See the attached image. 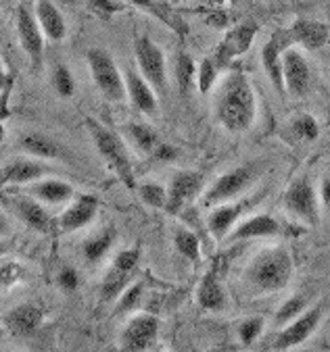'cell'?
I'll return each instance as SVG.
<instances>
[{"instance_id": "1", "label": "cell", "mask_w": 330, "mask_h": 352, "mask_svg": "<svg viewBox=\"0 0 330 352\" xmlns=\"http://www.w3.org/2000/svg\"><path fill=\"white\" fill-rule=\"evenodd\" d=\"M216 119L232 133L251 129L257 119L255 88L245 72H230L216 90Z\"/></svg>"}, {"instance_id": "2", "label": "cell", "mask_w": 330, "mask_h": 352, "mask_svg": "<svg viewBox=\"0 0 330 352\" xmlns=\"http://www.w3.org/2000/svg\"><path fill=\"white\" fill-rule=\"evenodd\" d=\"M295 273L293 254L285 246L259 250L245 267V281L255 294H276L289 288Z\"/></svg>"}, {"instance_id": "3", "label": "cell", "mask_w": 330, "mask_h": 352, "mask_svg": "<svg viewBox=\"0 0 330 352\" xmlns=\"http://www.w3.org/2000/svg\"><path fill=\"white\" fill-rule=\"evenodd\" d=\"M84 123H86V129H88V133L92 138V142H94L99 155L107 163V167L119 177V182L125 188L136 190L134 167H132V159H130V153H127V146L123 142V138L117 131L105 127L103 123H99L92 117H86Z\"/></svg>"}, {"instance_id": "4", "label": "cell", "mask_w": 330, "mask_h": 352, "mask_svg": "<svg viewBox=\"0 0 330 352\" xmlns=\"http://www.w3.org/2000/svg\"><path fill=\"white\" fill-rule=\"evenodd\" d=\"M259 175H261V165L259 163H245V165H238V167L222 173L203 192L201 206L212 208V206L236 200L238 196H243L259 179Z\"/></svg>"}, {"instance_id": "5", "label": "cell", "mask_w": 330, "mask_h": 352, "mask_svg": "<svg viewBox=\"0 0 330 352\" xmlns=\"http://www.w3.org/2000/svg\"><path fill=\"white\" fill-rule=\"evenodd\" d=\"M86 60H88L92 82H94L96 90L103 94V98H107L109 102H121L127 96L125 80H123V74L119 72L113 54L109 50L96 46L86 52Z\"/></svg>"}, {"instance_id": "6", "label": "cell", "mask_w": 330, "mask_h": 352, "mask_svg": "<svg viewBox=\"0 0 330 352\" xmlns=\"http://www.w3.org/2000/svg\"><path fill=\"white\" fill-rule=\"evenodd\" d=\"M282 206L289 215L307 226L320 223V196L307 175H299L289 184L282 196Z\"/></svg>"}, {"instance_id": "7", "label": "cell", "mask_w": 330, "mask_h": 352, "mask_svg": "<svg viewBox=\"0 0 330 352\" xmlns=\"http://www.w3.org/2000/svg\"><path fill=\"white\" fill-rule=\"evenodd\" d=\"M141 263V246H132L125 250H119L107 269L103 281H101V302L111 305L119 298V294L130 286L132 275Z\"/></svg>"}, {"instance_id": "8", "label": "cell", "mask_w": 330, "mask_h": 352, "mask_svg": "<svg viewBox=\"0 0 330 352\" xmlns=\"http://www.w3.org/2000/svg\"><path fill=\"white\" fill-rule=\"evenodd\" d=\"M134 56L141 76L157 94H167V63L163 50L149 36H138L134 40Z\"/></svg>"}, {"instance_id": "9", "label": "cell", "mask_w": 330, "mask_h": 352, "mask_svg": "<svg viewBox=\"0 0 330 352\" xmlns=\"http://www.w3.org/2000/svg\"><path fill=\"white\" fill-rule=\"evenodd\" d=\"M324 319V305H316V307H307L297 319H293L289 325L280 327V331L276 333L274 342H272V350H291L301 346L303 342H307L313 331L320 327Z\"/></svg>"}, {"instance_id": "10", "label": "cell", "mask_w": 330, "mask_h": 352, "mask_svg": "<svg viewBox=\"0 0 330 352\" xmlns=\"http://www.w3.org/2000/svg\"><path fill=\"white\" fill-rule=\"evenodd\" d=\"M159 329H161V321L155 315L138 313L134 317H130V321L125 323L119 336V346L121 350H127V352L151 350L159 340Z\"/></svg>"}, {"instance_id": "11", "label": "cell", "mask_w": 330, "mask_h": 352, "mask_svg": "<svg viewBox=\"0 0 330 352\" xmlns=\"http://www.w3.org/2000/svg\"><path fill=\"white\" fill-rule=\"evenodd\" d=\"M282 76H285V90L295 98H303L311 88V67L305 54L295 48L287 46L282 52Z\"/></svg>"}, {"instance_id": "12", "label": "cell", "mask_w": 330, "mask_h": 352, "mask_svg": "<svg viewBox=\"0 0 330 352\" xmlns=\"http://www.w3.org/2000/svg\"><path fill=\"white\" fill-rule=\"evenodd\" d=\"M17 38H19V44L23 48V52L30 56L32 60V67L34 69H40L42 65V56H44V32L34 15L32 9H28L25 5H21L17 9Z\"/></svg>"}, {"instance_id": "13", "label": "cell", "mask_w": 330, "mask_h": 352, "mask_svg": "<svg viewBox=\"0 0 330 352\" xmlns=\"http://www.w3.org/2000/svg\"><path fill=\"white\" fill-rule=\"evenodd\" d=\"M203 192V175L199 171H178L167 186V204L165 210L169 215H178L180 210L196 200Z\"/></svg>"}, {"instance_id": "14", "label": "cell", "mask_w": 330, "mask_h": 352, "mask_svg": "<svg viewBox=\"0 0 330 352\" xmlns=\"http://www.w3.org/2000/svg\"><path fill=\"white\" fill-rule=\"evenodd\" d=\"M96 213H99V198L92 196V194H82V196H76L68 208L63 210L56 219V228L61 234H72V232H78L86 226H90L94 219H96Z\"/></svg>"}, {"instance_id": "15", "label": "cell", "mask_w": 330, "mask_h": 352, "mask_svg": "<svg viewBox=\"0 0 330 352\" xmlns=\"http://www.w3.org/2000/svg\"><path fill=\"white\" fill-rule=\"evenodd\" d=\"M52 173L42 159H13L0 169V186H28Z\"/></svg>"}, {"instance_id": "16", "label": "cell", "mask_w": 330, "mask_h": 352, "mask_svg": "<svg viewBox=\"0 0 330 352\" xmlns=\"http://www.w3.org/2000/svg\"><path fill=\"white\" fill-rule=\"evenodd\" d=\"M280 234H282V226L274 215L259 213V215L238 221L226 240L234 244V242H247V240H259V238H278Z\"/></svg>"}, {"instance_id": "17", "label": "cell", "mask_w": 330, "mask_h": 352, "mask_svg": "<svg viewBox=\"0 0 330 352\" xmlns=\"http://www.w3.org/2000/svg\"><path fill=\"white\" fill-rule=\"evenodd\" d=\"M3 323L15 338H32L44 323V309L36 302H21L3 317Z\"/></svg>"}, {"instance_id": "18", "label": "cell", "mask_w": 330, "mask_h": 352, "mask_svg": "<svg viewBox=\"0 0 330 352\" xmlns=\"http://www.w3.org/2000/svg\"><path fill=\"white\" fill-rule=\"evenodd\" d=\"M11 208H13V213L17 215V219L21 223H25L30 230H34L38 234H48L50 232L52 217L48 215L44 202H40L38 198H34L30 194L13 196L11 198Z\"/></svg>"}, {"instance_id": "19", "label": "cell", "mask_w": 330, "mask_h": 352, "mask_svg": "<svg viewBox=\"0 0 330 352\" xmlns=\"http://www.w3.org/2000/svg\"><path fill=\"white\" fill-rule=\"evenodd\" d=\"M251 202L247 200H230V202H224V204H218V206H212L209 215H207V230L209 234L222 242L228 238V234L234 230V226L238 223V219L245 215V210Z\"/></svg>"}, {"instance_id": "20", "label": "cell", "mask_w": 330, "mask_h": 352, "mask_svg": "<svg viewBox=\"0 0 330 352\" xmlns=\"http://www.w3.org/2000/svg\"><path fill=\"white\" fill-rule=\"evenodd\" d=\"M123 80H125V94H127L130 102L134 104V109L147 117H155L157 115L155 88L141 76V72H134V69H125Z\"/></svg>"}, {"instance_id": "21", "label": "cell", "mask_w": 330, "mask_h": 352, "mask_svg": "<svg viewBox=\"0 0 330 352\" xmlns=\"http://www.w3.org/2000/svg\"><path fill=\"white\" fill-rule=\"evenodd\" d=\"M196 302L207 313H222L228 309V294L216 269H209L196 286Z\"/></svg>"}, {"instance_id": "22", "label": "cell", "mask_w": 330, "mask_h": 352, "mask_svg": "<svg viewBox=\"0 0 330 352\" xmlns=\"http://www.w3.org/2000/svg\"><path fill=\"white\" fill-rule=\"evenodd\" d=\"M287 34L293 44L305 50H320L330 42V28L316 19H297Z\"/></svg>"}, {"instance_id": "23", "label": "cell", "mask_w": 330, "mask_h": 352, "mask_svg": "<svg viewBox=\"0 0 330 352\" xmlns=\"http://www.w3.org/2000/svg\"><path fill=\"white\" fill-rule=\"evenodd\" d=\"M285 34H274L261 48V65L263 72H266L270 84L274 86V90L278 94H287L285 90V76H282V52L287 48V44L282 42Z\"/></svg>"}, {"instance_id": "24", "label": "cell", "mask_w": 330, "mask_h": 352, "mask_svg": "<svg viewBox=\"0 0 330 352\" xmlns=\"http://www.w3.org/2000/svg\"><path fill=\"white\" fill-rule=\"evenodd\" d=\"M19 148L36 159L42 161H56V159H68V148L61 142H56L54 138L42 133V131H30L19 138Z\"/></svg>"}, {"instance_id": "25", "label": "cell", "mask_w": 330, "mask_h": 352, "mask_svg": "<svg viewBox=\"0 0 330 352\" xmlns=\"http://www.w3.org/2000/svg\"><path fill=\"white\" fill-rule=\"evenodd\" d=\"M25 192L44 204H68L76 198L74 186L56 177H42L38 182H32L28 184Z\"/></svg>"}, {"instance_id": "26", "label": "cell", "mask_w": 330, "mask_h": 352, "mask_svg": "<svg viewBox=\"0 0 330 352\" xmlns=\"http://www.w3.org/2000/svg\"><path fill=\"white\" fill-rule=\"evenodd\" d=\"M34 15L46 36V40H50V42L65 40V36H68V23H65V17L54 3H50V0H36Z\"/></svg>"}, {"instance_id": "27", "label": "cell", "mask_w": 330, "mask_h": 352, "mask_svg": "<svg viewBox=\"0 0 330 352\" xmlns=\"http://www.w3.org/2000/svg\"><path fill=\"white\" fill-rule=\"evenodd\" d=\"M255 34H257V25L255 23H243V25H238V28H234L226 38H224V42L220 44V48H218V65H224V63H228V60H232L234 56H238V54H243V52H247L249 50V46H251V42H253V38H255Z\"/></svg>"}, {"instance_id": "28", "label": "cell", "mask_w": 330, "mask_h": 352, "mask_svg": "<svg viewBox=\"0 0 330 352\" xmlns=\"http://www.w3.org/2000/svg\"><path fill=\"white\" fill-rule=\"evenodd\" d=\"M123 133L132 142V146H134L138 153L149 155V157L153 155V151L161 142L159 133L149 123H143V121H130V123H125L123 125Z\"/></svg>"}, {"instance_id": "29", "label": "cell", "mask_w": 330, "mask_h": 352, "mask_svg": "<svg viewBox=\"0 0 330 352\" xmlns=\"http://www.w3.org/2000/svg\"><path fill=\"white\" fill-rule=\"evenodd\" d=\"M115 240H117V230H115V228H105V230L99 232L96 236L88 238V240L82 244V254H84L86 263H88V265L101 263V261L107 256V252L113 248Z\"/></svg>"}, {"instance_id": "30", "label": "cell", "mask_w": 330, "mask_h": 352, "mask_svg": "<svg viewBox=\"0 0 330 352\" xmlns=\"http://www.w3.org/2000/svg\"><path fill=\"white\" fill-rule=\"evenodd\" d=\"M196 65L192 54L180 50L176 54V63H174V76H176V86H178V92L180 96H186L192 86L196 84Z\"/></svg>"}, {"instance_id": "31", "label": "cell", "mask_w": 330, "mask_h": 352, "mask_svg": "<svg viewBox=\"0 0 330 352\" xmlns=\"http://www.w3.org/2000/svg\"><path fill=\"white\" fill-rule=\"evenodd\" d=\"M174 246H176V252L190 261V263H199L201 261V240L194 232L186 230V228H178L174 232Z\"/></svg>"}, {"instance_id": "32", "label": "cell", "mask_w": 330, "mask_h": 352, "mask_svg": "<svg viewBox=\"0 0 330 352\" xmlns=\"http://www.w3.org/2000/svg\"><path fill=\"white\" fill-rule=\"evenodd\" d=\"M127 3L132 5V7H136V9H141V11H145V13H151L153 17H157V19H161L165 25H169L172 30H176V32H186V28H184V23L161 3V0H127Z\"/></svg>"}, {"instance_id": "33", "label": "cell", "mask_w": 330, "mask_h": 352, "mask_svg": "<svg viewBox=\"0 0 330 352\" xmlns=\"http://www.w3.org/2000/svg\"><path fill=\"white\" fill-rule=\"evenodd\" d=\"M50 84L54 88V92L61 96V98H72L76 94V80H74V74L68 65L63 63H56L52 67V74H50Z\"/></svg>"}, {"instance_id": "34", "label": "cell", "mask_w": 330, "mask_h": 352, "mask_svg": "<svg viewBox=\"0 0 330 352\" xmlns=\"http://www.w3.org/2000/svg\"><path fill=\"white\" fill-rule=\"evenodd\" d=\"M307 307H309V302H307V298H305L303 294H295V296L287 298V300L276 309V313H274V323H276V327L289 325V323H291L293 319H297Z\"/></svg>"}, {"instance_id": "35", "label": "cell", "mask_w": 330, "mask_h": 352, "mask_svg": "<svg viewBox=\"0 0 330 352\" xmlns=\"http://www.w3.org/2000/svg\"><path fill=\"white\" fill-rule=\"evenodd\" d=\"M25 277H28V269L21 263L17 261L0 263V294L11 292L21 281H25Z\"/></svg>"}, {"instance_id": "36", "label": "cell", "mask_w": 330, "mask_h": 352, "mask_svg": "<svg viewBox=\"0 0 330 352\" xmlns=\"http://www.w3.org/2000/svg\"><path fill=\"white\" fill-rule=\"evenodd\" d=\"M218 72H220V65L214 58H203L196 67V90L201 94H207L214 90L216 82H218Z\"/></svg>"}, {"instance_id": "37", "label": "cell", "mask_w": 330, "mask_h": 352, "mask_svg": "<svg viewBox=\"0 0 330 352\" xmlns=\"http://www.w3.org/2000/svg\"><path fill=\"white\" fill-rule=\"evenodd\" d=\"M291 131L295 133L297 140H301V142H313V140H318V135H320V125L309 113H301V115L293 117Z\"/></svg>"}, {"instance_id": "38", "label": "cell", "mask_w": 330, "mask_h": 352, "mask_svg": "<svg viewBox=\"0 0 330 352\" xmlns=\"http://www.w3.org/2000/svg\"><path fill=\"white\" fill-rule=\"evenodd\" d=\"M138 196L141 200L151 206V208H163L165 210V204H167V188L157 184V182H143L138 188Z\"/></svg>"}, {"instance_id": "39", "label": "cell", "mask_w": 330, "mask_h": 352, "mask_svg": "<svg viewBox=\"0 0 330 352\" xmlns=\"http://www.w3.org/2000/svg\"><path fill=\"white\" fill-rule=\"evenodd\" d=\"M263 327H266V319L259 317V315L243 319V321L238 323V331H236V333H238L240 344L251 346L253 342H257V340H259V336L263 333Z\"/></svg>"}, {"instance_id": "40", "label": "cell", "mask_w": 330, "mask_h": 352, "mask_svg": "<svg viewBox=\"0 0 330 352\" xmlns=\"http://www.w3.org/2000/svg\"><path fill=\"white\" fill-rule=\"evenodd\" d=\"M143 294H145V286L141 284V281H136V284H130L121 294L119 298L115 300V313H125V311H132L136 309L143 300Z\"/></svg>"}, {"instance_id": "41", "label": "cell", "mask_w": 330, "mask_h": 352, "mask_svg": "<svg viewBox=\"0 0 330 352\" xmlns=\"http://www.w3.org/2000/svg\"><path fill=\"white\" fill-rule=\"evenodd\" d=\"M56 284L63 292H76L80 288V273L74 267H63L56 275Z\"/></svg>"}, {"instance_id": "42", "label": "cell", "mask_w": 330, "mask_h": 352, "mask_svg": "<svg viewBox=\"0 0 330 352\" xmlns=\"http://www.w3.org/2000/svg\"><path fill=\"white\" fill-rule=\"evenodd\" d=\"M88 7L103 19H111L113 15L123 11V7L117 5L115 0H88Z\"/></svg>"}, {"instance_id": "43", "label": "cell", "mask_w": 330, "mask_h": 352, "mask_svg": "<svg viewBox=\"0 0 330 352\" xmlns=\"http://www.w3.org/2000/svg\"><path fill=\"white\" fill-rule=\"evenodd\" d=\"M151 157L155 161H159V163H172V161H176L180 157V151L174 144H169V142H159Z\"/></svg>"}, {"instance_id": "44", "label": "cell", "mask_w": 330, "mask_h": 352, "mask_svg": "<svg viewBox=\"0 0 330 352\" xmlns=\"http://www.w3.org/2000/svg\"><path fill=\"white\" fill-rule=\"evenodd\" d=\"M318 196H320V204L326 213L330 215V177H324L322 184H320V190H318Z\"/></svg>"}, {"instance_id": "45", "label": "cell", "mask_w": 330, "mask_h": 352, "mask_svg": "<svg viewBox=\"0 0 330 352\" xmlns=\"http://www.w3.org/2000/svg\"><path fill=\"white\" fill-rule=\"evenodd\" d=\"M13 234V228H11V221L9 217L0 210V238H9Z\"/></svg>"}, {"instance_id": "46", "label": "cell", "mask_w": 330, "mask_h": 352, "mask_svg": "<svg viewBox=\"0 0 330 352\" xmlns=\"http://www.w3.org/2000/svg\"><path fill=\"white\" fill-rule=\"evenodd\" d=\"M11 82V76L5 72V65H3V56H0V90H3L7 84Z\"/></svg>"}, {"instance_id": "47", "label": "cell", "mask_w": 330, "mask_h": 352, "mask_svg": "<svg viewBox=\"0 0 330 352\" xmlns=\"http://www.w3.org/2000/svg\"><path fill=\"white\" fill-rule=\"evenodd\" d=\"M7 252H9V244H7V242H3V238H0V256L7 254Z\"/></svg>"}, {"instance_id": "48", "label": "cell", "mask_w": 330, "mask_h": 352, "mask_svg": "<svg viewBox=\"0 0 330 352\" xmlns=\"http://www.w3.org/2000/svg\"><path fill=\"white\" fill-rule=\"evenodd\" d=\"M5 135H7V129H5L3 121H0V144H3V142H5Z\"/></svg>"}]
</instances>
